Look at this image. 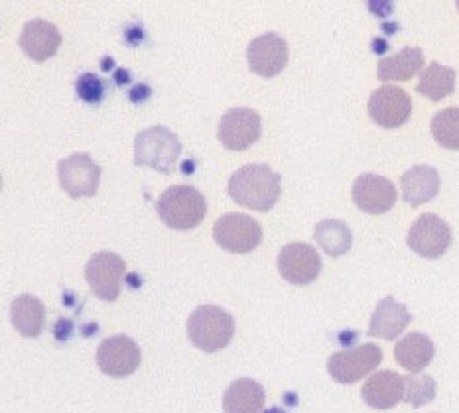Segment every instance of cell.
<instances>
[{
	"mask_svg": "<svg viewBox=\"0 0 459 413\" xmlns=\"http://www.w3.org/2000/svg\"><path fill=\"white\" fill-rule=\"evenodd\" d=\"M363 401L375 409H391L404 400V378L396 372H377L365 382Z\"/></svg>",
	"mask_w": 459,
	"mask_h": 413,
	"instance_id": "obj_17",
	"label": "cell"
},
{
	"mask_svg": "<svg viewBox=\"0 0 459 413\" xmlns=\"http://www.w3.org/2000/svg\"><path fill=\"white\" fill-rule=\"evenodd\" d=\"M158 217L174 230H192L207 215V201L195 187L172 185L156 201Z\"/></svg>",
	"mask_w": 459,
	"mask_h": 413,
	"instance_id": "obj_2",
	"label": "cell"
},
{
	"mask_svg": "<svg viewBox=\"0 0 459 413\" xmlns=\"http://www.w3.org/2000/svg\"><path fill=\"white\" fill-rule=\"evenodd\" d=\"M264 388L251 378H238L227 388L223 396L225 413H263Z\"/></svg>",
	"mask_w": 459,
	"mask_h": 413,
	"instance_id": "obj_20",
	"label": "cell"
},
{
	"mask_svg": "<svg viewBox=\"0 0 459 413\" xmlns=\"http://www.w3.org/2000/svg\"><path fill=\"white\" fill-rule=\"evenodd\" d=\"M128 97H131L133 103H144L146 99L152 97V89L144 85V83H138L136 87L131 89V93H128Z\"/></svg>",
	"mask_w": 459,
	"mask_h": 413,
	"instance_id": "obj_29",
	"label": "cell"
},
{
	"mask_svg": "<svg viewBox=\"0 0 459 413\" xmlns=\"http://www.w3.org/2000/svg\"><path fill=\"white\" fill-rule=\"evenodd\" d=\"M44 319H46L44 304L30 294L18 296L13 301V305H10V321H13V327L22 337L36 339L39 332L44 331Z\"/></svg>",
	"mask_w": 459,
	"mask_h": 413,
	"instance_id": "obj_22",
	"label": "cell"
},
{
	"mask_svg": "<svg viewBox=\"0 0 459 413\" xmlns=\"http://www.w3.org/2000/svg\"><path fill=\"white\" fill-rule=\"evenodd\" d=\"M434 352L436 348L430 337L424 335V332H411V335H406L396 342L394 358L404 370L416 374V372H420L430 365Z\"/></svg>",
	"mask_w": 459,
	"mask_h": 413,
	"instance_id": "obj_21",
	"label": "cell"
},
{
	"mask_svg": "<svg viewBox=\"0 0 459 413\" xmlns=\"http://www.w3.org/2000/svg\"><path fill=\"white\" fill-rule=\"evenodd\" d=\"M141 365V348L126 335L105 339L97 350V366L111 378L131 376Z\"/></svg>",
	"mask_w": 459,
	"mask_h": 413,
	"instance_id": "obj_12",
	"label": "cell"
},
{
	"mask_svg": "<svg viewBox=\"0 0 459 413\" xmlns=\"http://www.w3.org/2000/svg\"><path fill=\"white\" fill-rule=\"evenodd\" d=\"M217 136L227 150L241 152L261 138V115L247 107L227 110L219 123Z\"/></svg>",
	"mask_w": 459,
	"mask_h": 413,
	"instance_id": "obj_10",
	"label": "cell"
},
{
	"mask_svg": "<svg viewBox=\"0 0 459 413\" xmlns=\"http://www.w3.org/2000/svg\"><path fill=\"white\" fill-rule=\"evenodd\" d=\"M278 271L294 286H307L322 271V258L314 246L306 243L286 245L278 254Z\"/></svg>",
	"mask_w": 459,
	"mask_h": 413,
	"instance_id": "obj_13",
	"label": "cell"
},
{
	"mask_svg": "<svg viewBox=\"0 0 459 413\" xmlns=\"http://www.w3.org/2000/svg\"><path fill=\"white\" fill-rule=\"evenodd\" d=\"M368 116L383 128L403 126L412 115V99L404 89L396 85H383L373 90L368 99Z\"/></svg>",
	"mask_w": 459,
	"mask_h": 413,
	"instance_id": "obj_11",
	"label": "cell"
},
{
	"mask_svg": "<svg viewBox=\"0 0 459 413\" xmlns=\"http://www.w3.org/2000/svg\"><path fill=\"white\" fill-rule=\"evenodd\" d=\"M457 8H459V3H457Z\"/></svg>",
	"mask_w": 459,
	"mask_h": 413,
	"instance_id": "obj_35",
	"label": "cell"
},
{
	"mask_svg": "<svg viewBox=\"0 0 459 413\" xmlns=\"http://www.w3.org/2000/svg\"><path fill=\"white\" fill-rule=\"evenodd\" d=\"M440 174L432 166H414L401 177L403 199L411 207H420L432 201L440 191Z\"/></svg>",
	"mask_w": 459,
	"mask_h": 413,
	"instance_id": "obj_19",
	"label": "cell"
},
{
	"mask_svg": "<svg viewBox=\"0 0 459 413\" xmlns=\"http://www.w3.org/2000/svg\"><path fill=\"white\" fill-rule=\"evenodd\" d=\"M373 52H375L377 56L386 54V52H388V42H386V39L375 38V39H373Z\"/></svg>",
	"mask_w": 459,
	"mask_h": 413,
	"instance_id": "obj_32",
	"label": "cell"
},
{
	"mask_svg": "<svg viewBox=\"0 0 459 413\" xmlns=\"http://www.w3.org/2000/svg\"><path fill=\"white\" fill-rule=\"evenodd\" d=\"M406 243L418 256L436 260L444 256L452 246V228L444 219L426 213L414 220V225L408 230Z\"/></svg>",
	"mask_w": 459,
	"mask_h": 413,
	"instance_id": "obj_8",
	"label": "cell"
},
{
	"mask_svg": "<svg viewBox=\"0 0 459 413\" xmlns=\"http://www.w3.org/2000/svg\"><path fill=\"white\" fill-rule=\"evenodd\" d=\"M213 238L223 250L245 254V252H251L261 245L263 228L253 217L243 213H229L217 219L213 227Z\"/></svg>",
	"mask_w": 459,
	"mask_h": 413,
	"instance_id": "obj_7",
	"label": "cell"
},
{
	"mask_svg": "<svg viewBox=\"0 0 459 413\" xmlns=\"http://www.w3.org/2000/svg\"><path fill=\"white\" fill-rule=\"evenodd\" d=\"M75 90L83 103L99 105L105 97V82L95 73H83L77 77Z\"/></svg>",
	"mask_w": 459,
	"mask_h": 413,
	"instance_id": "obj_28",
	"label": "cell"
},
{
	"mask_svg": "<svg viewBox=\"0 0 459 413\" xmlns=\"http://www.w3.org/2000/svg\"><path fill=\"white\" fill-rule=\"evenodd\" d=\"M18 44L30 59H34V62H46V59L56 56L59 44H62V34H59V30L54 24L36 18L30 20L22 28Z\"/></svg>",
	"mask_w": 459,
	"mask_h": 413,
	"instance_id": "obj_16",
	"label": "cell"
},
{
	"mask_svg": "<svg viewBox=\"0 0 459 413\" xmlns=\"http://www.w3.org/2000/svg\"><path fill=\"white\" fill-rule=\"evenodd\" d=\"M187 335L199 350H223L235 335L233 315L217 305H199L187 319Z\"/></svg>",
	"mask_w": 459,
	"mask_h": 413,
	"instance_id": "obj_3",
	"label": "cell"
},
{
	"mask_svg": "<svg viewBox=\"0 0 459 413\" xmlns=\"http://www.w3.org/2000/svg\"><path fill=\"white\" fill-rule=\"evenodd\" d=\"M282 181L266 164L238 168L229 179V195L237 205L268 213L281 199Z\"/></svg>",
	"mask_w": 459,
	"mask_h": 413,
	"instance_id": "obj_1",
	"label": "cell"
},
{
	"mask_svg": "<svg viewBox=\"0 0 459 413\" xmlns=\"http://www.w3.org/2000/svg\"><path fill=\"white\" fill-rule=\"evenodd\" d=\"M383 350L373 342L357 348L335 352L327 360V372L339 384H355L381 365Z\"/></svg>",
	"mask_w": 459,
	"mask_h": 413,
	"instance_id": "obj_5",
	"label": "cell"
},
{
	"mask_svg": "<svg viewBox=\"0 0 459 413\" xmlns=\"http://www.w3.org/2000/svg\"><path fill=\"white\" fill-rule=\"evenodd\" d=\"M424 67V52L420 47H404L394 56L381 59L377 75L381 82H408Z\"/></svg>",
	"mask_w": 459,
	"mask_h": 413,
	"instance_id": "obj_23",
	"label": "cell"
},
{
	"mask_svg": "<svg viewBox=\"0 0 459 413\" xmlns=\"http://www.w3.org/2000/svg\"><path fill=\"white\" fill-rule=\"evenodd\" d=\"M59 185L69 197H93L97 195L101 168H99L89 154H74L57 164Z\"/></svg>",
	"mask_w": 459,
	"mask_h": 413,
	"instance_id": "obj_9",
	"label": "cell"
},
{
	"mask_svg": "<svg viewBox=\"0 0 459 413\" xmlns=\"http://www.w3.org/2000/svg\"><path fill=\"white\" fill-rule=\"evenodd\" d=\"M351 195L355 205L365 213L383 215L394 207L398 191L391 179L377 174H363L355 179Z\"/></svg>",
	"mask_w": 459,
	"mask_h": 413,
	"instance_id": "obj_14",
	"label": "cell"
},
{
	"mask_svg": "<svg viewBox=\"0 0 459 413\" xmlns=\"http://www.w3.org/2000/svg\"><path fill=\"white\" fill-rule=\"evenodd\" d=\"M247 62L256 75L276 77L288 65L286 39L274 32L255 38L247 47Z\"/></svg>",
	"mask_w": 459,
	"mask_h": 413,
	"instance_id": "obj_15",
	"label": "cell"
},
{
	"mask_svg": "<svg viewBox=\"0 0 459 413\" xmlns=\"http://www.w3.org/2000/svg\"><path fill=\"white\" fill-rule=\"evenodd\" d=\"M368 8H371V13L381 18H386L394 10L393 3H368Z\"/></svg>",
	"mask_w": 459,
	"mask_h": 413,
	"instance_id": "obj_31",
	"label": "cell"
},
{
	"mask_svg": "<svg viewBox=\"0 0 459 413\" xmlns=\"http://www.w3.org/2000/svg\"><path fill=\"white\" fill-rule=\"evenodd\" d=\"M264 413H286V411L281 408H271V409H264Z\"/></svg>",
	"mask_w": 459,
	"mask_h": 413,
	"instance_id": "obj_34",
	"label": "cell"
},
{
	"mask_svg": "<svg viewBox=\"0 0 459 413\" xmlns=\"http://www.w3.org/2000/svg\"><path fill=\"white\" fill-rule=\"evenodd\" d=\"M125 270V260L117 252L101 250L89 258L85 266V280L99 299L115 301L121 296Z\"/></svg>",
	"mask_w": 459,
	"mask_h": 413,
	"instance_id": "obj_6",
	"label": "cell"
},
{
	"mask_svg": "<svg viewBox=\"0 0 459 413\" xmlns=\"http://www.w3.org/2000/svg\"><path fill=\"white\" fill-rule=\"evenodd\" d=\"M74 331V323L69 319H59L54 327V335L57 340H67Z\"/></svg>",
	"mask_w": 459,
	"mask_h": 413,
	"instance_id": "obj_30",
	"label": "cell"
},
{
	"mask_svg": "<svg viewBox=\"0 0 459 413\" xmlns=\"http://www.w3.org/2000/svg\"><path fill=\"white\" fill-rule=\"evenodd\" d=\"M182 154V144L166 126H152L138 133L134 140V164L172 174Z\"/></svg>",
	"mask_w": 459,
	"mask_h": 413,
	"instance_id": "obj_4",
	"label": "cell"
},
{
	"mask_svg": "<svg viewBox=\"0 0 459 413\" xmlns=\"http://www.w3.org/2000/svg\"><path fill=\"white\" fill-rule=\"evenodd\" d=\"M314 238L327 256L339 258L347 254L353 245V235L343 220L337 219H325L322 223L316 225Z\"/></svg>",
	"mask_w": 459,
	"mask_h": 413,
	"instance_id": "obj_24",
	"label": "cell"
},
{
	"mask_svg": "<svg viewBox=\"0 0 459 413\" xmlns=\"http://www.w3.org/2000/svg\"><path fill=\"white\" fill-rule=\"evenodd\" d=\"M455 89V72L452 67H446L437 62H432L428 67L422 69L420 73V83L416 85V90L426 99L442 100L450 97Z\"/></svg>",
	"mask_w": 459,
	"mask_h": 413,
	"instance_id": "obj_25",
	"label": "cell"
},
{
	"mask_svg": "<svg viewBox=\"0 0 459 413\" xmlns=\"http://www.w3.org/2000/svg\"><path fill=\"white\" fill-rule=\"evenodd\" d=\"M115 82H117V85H126L128 82H131V73L125 72V69H118V72L115 73Z\"/></svg>",
	"mask_w": 459,
	"mask_h": 413,
	"instance_id": "obj_33",
	"label": "cell"
},
{
	"mask_svg": "<svg viewBox=\"0 0 459 413\" xmlns=\"http://www.w3.org/2000/svg\"><path fill=\"white\" fill-rule=\"evenodd\" d=\"M432 136L446 150H459V107L444 108L432 118Z\"/></svg>",
	"mask_w": 459,
	"mask_h": 413,
	"instance_id": "obj_26",
	"label": "cell"
},
{
	"mask_svg": "<svg viewBox=\"0 0 459 413\" xmlns=\"http://www.w3.org/2000/svg\"><path fill=\"white\" fill-rule=\"evenodd\" d=\"M436 398V382L432 376H406L404 378V401L414 408L430 404Z\"/></svg>",
	"mask_w": 459,
	"mask_h": 413,
	"instance_id": "obj_27",
	"label": "cell"
},
{
	"mask_svg": "<svg viewBox=\"0 0 459 413\" xmlns=\"http://www.w3.org/2000/svg\"><path fill=\"white\" fill-rule=\"evenodd\" d=\"M411 311L403 304H398L394 297H385L381 304L377 305L371 317L368 335L383 340H394L398 335H403L408 325H411Z\"/></svg>",
	"mask_w": 459,
	"mask_h": 413,
	"instance_id": "obj_18",
	"label": "cell"
}]
</instances>
